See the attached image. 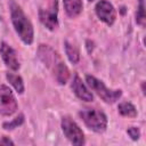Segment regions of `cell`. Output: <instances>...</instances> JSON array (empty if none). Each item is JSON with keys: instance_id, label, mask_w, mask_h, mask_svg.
Here are the masks:
<instances>
[{"instance_id": "obj_9", "label": "cell", "mask_w": 146, "mask_h": 146, "mask_svg": "<svg viewBox=\"0 0 146 146\" xmlns=\"http://www.w3.org/2000/svg\"><path fill=\"white\" fill-rule=\"evenodd\" d=\"M0 55L5 62V64L13 71H17L19 68V62L17 59L16 51L6 42L0 43Z\"/></svg>"}, {"instance_id": "obj_19", "label": "cell", "mask_w": 146, "mask_h": 146, "mask_svg": "<svg viewBox=\"0 0 146 146\" xmlns=\"http://www.w3.org/2000/svg\"><path fill=\"white\" fill-rule=\"evenodd\" d=\"M0 145H14V141L9 137H2L0 139Z\"/></svg>"}, {"instance_id": "obj_13", "label": "cell", "mask_w": 146, "mask_h": 146, "mask_svg": "<svg viewBox=\"0 0 146 146\" xmlns=\"http://www.w3.org/2000/svg\"><path fill=\"white\" fill-rule=\"evenodd\" d=\"M64 47H65V52L67 55L68 60L72 64H76L80 60V52H79L78 48L75 46H73L72 43H70L68 41L64 42Z\"/></svg>"}, {"instance_id": "obj_20", "label": "cell", "mask_w": 146, "mask_h": 146, "mask_svg": "<svg viewBox=\"0 0 146 146\" xmlns=\"http://www.w3.org/2000/svg\"><path fill=\"white\" fill-rule=\"evenodd\" d=\"M89 1H94V0H89Z\"/></svg>"}, {"instance_id": "obj_8", "label": "cell", "mask_w": 146, "mask_h": 146, "mask_svg": "<svg viewBox=\"0 0 146 146\" xmlns=\"http://www.w3.org/2000/svg\"><path fill=\"white\" fill-rule=\"evenodd\" d=\"M38 57L48 68H52V70L60 62L58 54L51 47H49L47 44H40L39 46V48H38Z\"/></svg>"}, {"instance_id": "obj_12", "label": "cell", "mask_w": 146, "mask_h": 146, "mask_svg": "<svg viewBox=\"0 0 146 146\" xmlns=\"http://www.w3.org/2000/svg\"><path fill=\"white\" fill-rule=\"evenodd\" d=\"M54 73H55V76H56V80L59 84H65L70 78V71L67 68V66L63 63V62H59L55 68L52 70Z\"/></svg>"}, {"instance_id": "obj_7", "label": "cell", "mask_w": 146, "mask_h": 146, "mask_svg": "<svg viewBox=\"0 0 146 146\" xmlns=\"http://www.w3.org/2000/svg\"><path fill=\"white\" fill-rule=\"evenodd\" d=\"M95 11H96V15L98 16V18L102 22H104L106 25L111 26L114 24L115 18H116V10L110 1L99 0L96 3Z\"/></svg>"}, {"instance_id": "obj_3", "label": "cell", "mask_w": 146, "mask_h": 146, "mask_svg": "<svg viewBox=\"0 0 146 146\" xmlns=\"http://www.w3.org/2000/svg\"><path fill=\"white\" fill-rule=\"evenodd\" d=\"M86 81H87L88 86L91 88V90H94L107 104L115 103L121 97V95H122V91L120 89H116V90L108 89L104 84L103 81L98 80L97 78H95L92 75H86Z\"/></svg>"}, {"instance_id": "obj_1", "label": "cell", "mask_w": 146, "mask_h": 146, "mask_svg": "<svg viewBox=\"0 0 146 146\" xmlns=\"http://www.w3.org/2000/svg\"><path fill=\"white\" fill-rule=\"evenodd\" d=\"M9 9H10L11 23L14 25L16 33L25 44H31L34 38L32 23L30 22V19L21 8V6L15 2V0L9 1Z\"/></svg>"}, {"instance_id": "obj_15", "label": "cell", "mask_w": 146, "mask_h": 146, "mask_svg": "<svg viewBox=\"0 0 146 146\" xmlns=\"http://www.w3.org/2000/svg\"><path fill=\"white\" fill-rule=\"evenodd\" d=\"M117 111L123 116H128V117H135V116H137V110H136V107L131 103H129V102H123V103L119 104Z\"/></svg>"}, {"instance_id": "obj_5", "label": "cell", "mask_w": 146, "mask_h": 146, "mask_svg": "<svg viewBox=\"0 0 146 146\" xmlns=\"http://www.w3.org/2000/svg\"><path fill=\"white\" fill-rule=\"evenodd\" d=\"M62 130L65 135V137L74 145H83L86 143L84 135L80 127L76 124L75 121H73L70 116H63L62 122Z\"/></svg>"}, {"instance_id": "obj_6", "label": "cell", "mask_w": 146, "mask_h": 146, "mask_svg": "<svg viewBox=\"0 0 146 146\" xmlns=\"http://www.w3.org/2000/svg\"><path fill=\"white\" fill-rule=\"evenodd\" d=\"M18 108L17 100L9 87L0 86V114L3 116L13 115Z\"/></svg>"}, {"instance_id": "obj_16", "label": "cell", "mask_w": 146, "mask_h": 146, "mask_svg": "<svg viewBox=\"0 0 146 146\" xmlns=\"http://www.w3.org/2000/svg\"><path fill=\"white\" fill-rule=\"evenodd\" d=\"M138 2H139V6L136 13V22L140 26H144L145 25V5H144L145 0H138Z\"/></svg>"}, {"instance_id": "obj_4", "label": "cell", "mask_w": 146, "mask_h": 146, "mask_svg": "<svg viewBox=\"0 0 146 146\" xmlns=\"http://www.w3.org/2000/svg\"><path fill=\"white\" fill-rule=\"evenodd\" d=\"M58 3L57 0H50L46 7L39 9L40 22L50 31H54L58 27Z\"/></svg>"}, {"instance_id": "obj_14", "label": "cell", "mask_w": 146, "mask_h": 146, "mask_svg": "<svg viewBox=\"0 0 146 146\" xmlns=\"http://www.w3.org/2000/svg\"><path fill=\"white\" fill-rule=\"evenodd\" d=\"M6 78H7L8 82L15 88V90L18 94H23L24 92V82H23V79L19 75L14 74V73H7Z\"/></svg>"}, {"instance_id": "obj_17", "label": "cell", "mask_w": 146, "mask_h": 146, "mask_svg": "<svg viewBox=\"0 0 146 146\" xmlns=\"http://www.w3.org/2000/svg\"><path fill=\"white\" fill-rule=\"evenodd\" d=\"M23 122H24V115H23V114H19V115L16 116L14 120H11V121H9V122H5V123L2 124V127H3V129H6V130H13V129H15V128H18L21 124H23Z\"/></svg>"}, {"instance_id": "obj_18", "label": "cell", "mask_w": 146, "mask_h": 146, "mask_svg": "<svg viewBox=\"0 0 146 146\" xmlns=\"http://www.w3.org/2000/svg\"><path fill=\"white\" fill-rule=\"evenodd\" d=\"M127 133L129 135V137L132 139V140H138L139 137H140V131L138 128L136 127H130L127 129Z\"/></svg>"}, {"instance_id": "obj_10", "label": "cell", "mask_w": 146, "mask_h": 146, "mask_svg": "<svg viewBox=\"0 0 146 146\" xmlns=\"http://www.w3.org/2000/svg\"><path fill=\"white\" fill-rule=\"evenodd\" d=\"M71 88H72L73 92L75 94V96L78 98H80L81 100H84V102H92L94 100V96H92L91 91H89V89L82 82L81 78L78 74H75L73 76V80H72V83H71Z\"/></svg>"}, {"instance_id": "obj_2", "label": "cell", "mask_w": 146, "mask_h": 146, "mask_svg": "<svg viewBox=\"0 0 146 146\" xmlns=\"http://www.w3.org/2000/svg\"><path fill=\"white\" fill-rule=\"evenodd\" d=\"M79 115L90 130L98 133L104 132L106 130L107 117L102 111L95 108H83L79 112Z\"/></svg>"}, {"instance_id": "obj_11", "label": "cell", "mask_w": 146, "mask_h": 146, "mask_svg": "<svg viewBox=\"0 0 146 146\" xmlns=\"http://www.w3.org/2000/svg\"><path fill=\"white\" fill-rule=\"evenodd\" d=\"M65 13L68 17H76L82 11V0H63Z\"/></svg>"}]
</instances>
